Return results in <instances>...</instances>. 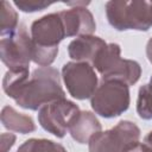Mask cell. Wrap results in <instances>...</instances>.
<instances>
[{
	"mask_svg": "<svg viewBox=\"0 0 152 152\" xmlns=\"http://www.w3.org/2000/svg\"><path fill=\"white\" fill-rule=\"evenodd\" d=\"M17 152H68L66 148L50 139L31 138L25 140L17 150Z\"/></svg>",
	"mask_w": 152,
	"mask_h": 152,
	"instance_id": "9a60e30c",
	"label": "cell"
},
{
	"mask_svg": "<svg viewBox=\"0 0 152 152\" xmlns=\"http://www.w3.org/2000/svg\"><path fill=\"white\" fill-rule=\"evenodd\" d=\"M15 134L13 133H1V152H8L14 142H15Z\"/></svg>",
	"mask_w": 152,
	"mask_h": 152,
	"instance_id": "d6986e66",
	"label": "cell"
},
{
	"mask_svg": "<svg viewBox=\"0 0 152 152\" xmlns=\"http://www.w3.org/2000/svg\"><path fill=\"white\" fill-rule=\"evenodd\" d=\"M32 46L58 50L59 43L66 37L59 12L49 13L36 19L30 27Z\"/></svg>",
	"mask_w": 152,
	"mask_h": 152,
	"instance_id": "9c48e42d",
	"label": "cell"
},
{
	"mask_svg": "<svg viewBox=\"0 0 152 152\" xmlns=\"http://www.w3.org/2000/svg\"><path fill=\"white\" fill-rule=\"evenodd\" d=\"M91 65L101 75V80H119L127 86L135 84L141 76V66L137 61L121 58L118 43H107Z\"/></svg>",
	"mask_w": 152,
	"mask_h": 152,
	"instance_id": "3957f363",
	"label": "cell"
},
{
	"mask_svg": "<svg viewBox=\"0 0 152 152\" xmlns=\"http://www.w3.org/2000/svg\"><path fill=\"white\" fill-rule=\"evenodd\" d=\"M146 57L148 62L152 64V37L147 40V44H146Z\"/></svg>",
	"mask_w": 152,
	"mask_h": 152,
	"instance_id": "44dd1931",
	"label": "cell"
},
{
	"mask_svg": "<svg viewBox=\"0 0 152 152\" xmlns=\"http://www.w3.org/2000/svg\"><path fill=\"white\" fill-rule=\"evenodd\" d=\"M137 113L142 120H152V75L148 83L142 84L138 90Z\"/></svg>",
	"mask_w": 152,
	"mask_h": 152,
	"instance_id": "e0dca14e",
	"label": "cell"
},
{
	"mask_svg": "<svg viewBox=\"0 0 152 152\" xmlns=\"http://www.w3.org/2000/svg\"><path fill=\"white\" fill-rule=\"evenodd\" d=\"M30 70L28 68H21V69H10L6 71L4 78H2V90L4 93L15 100L24 86L26 84L27 80L30 78Z\"/></svg>",
	"mask_w": 152,
	"mask_h": 152,
	"instance_id": "5bb4252c",
	"label": "cell"
},
{
	"mask_svg": "<svg viewBox=\"0 0 152 152\" xmlns=\"http://www.w3.org/2000/svg\"><path fill=\"white\" fill-rule=\"evenodd\" d=\"M0 58L8 70L30 66L32 62V39L25 24L20 23L14 32L1 36Z\"/></svg>",
	"mask_w": 152,
	"mask_h": 152,
	"instance_id": "52a82bcc",
	"label": "cell"
},
{
	"mask_svg": "<svg viewBox=\"0 0 152 152\" xmlns=\"http://www.w3.org/2000/svg\"><path fill=\"white\" fill-rule=\"evenodd\" d=\"M101 131V122L97 116L89 110H81L77 119L69 128L71 138L78 144H88L90 138Z\"/></svg>",
	"mask_w": 152,
	"mask_h": 152,
	"instance_id": "7c38bea8",
	"label": "cell"
},
{
	"mask_svg": "<svg viewBox=\"0 0 152 152\" xmlns=\"http://www.w3.org/2000/svg\"><path fill=\"white\" fill-rule=\"evenodd\" d=\"M140 142V128L129 120L119 121L113 128L94 134L89 152H128Z\"/></svg>",
	"mask_w": 152,
	"mask_h": 152,
	"instance_id": "5b68a950",
	"label": "cell"
},
{
	"mask_svg": "<svg viewBox=\"0 0 152 152\" xmlns=\"http://www.w3.org/2000/svg\"><path fill=\"white\" fill-rule=\"evenodd\" d=\"M142 145H144L145 152H152V131L148 132L145 135L144 141H142Z\"/></svg>",
	"mask_w": 152,
	"mask_h": 152,
	"instance_id": "ffe728a7",
	"label": "cell"
},
{
	"mask_svg": "<svg viewBox=\"0 0 152 152\" xmlns=\"http://www.w3.org/2000/svg\"><path fill=\"white\" fill-rule=\"evenodd\" d=\"M19 17L13 6L2 0L0 4V34L6 36L14 32L19 26Z\"/></svg>",
	"mask_w": 152,
	"mask_h": 152,
	"instance_id": "2e32d148",
	"label": "cell"
},
{
	"mask_svg": "<svg viewBox=\"0 0 152 152\" xmlns=\"http://www.w3.org/2000/svg\"><path fill=\"white\" fill-rule=\"evenodd\" d=\"M107 43L97 36H82L72 39L68 45V55L74 62H87L91 64L97 53Z\"/></svg>",
	"mask_w": 152,
	"mask_h": 152,
	"instance_id": "8fae6325",
	"label": "cell"
},
{
	"mask_svg": "<svg viewBox=\"0 0 152 152\" xmlns=\"http://www.w3.org/2000/svg\"><path fill=\"white\" fill-rule=\"evenodd\" d=\"M80 113V107L64 97L43 106L38 110V122L43 129L52 135L64 138Z\"/></svg>",
	"mask_w": 152,
	"mask_h": 152,
	"instance_id": "8992f818",
	"label": "cell"
},
{
	"mask_svg": "<svg viewBox=\"0 0 152 152\" xmlns=\"http://www.w3.org/2000/svg\"><path fill=\"white\" fill-rule=\"evenodd\" d=\"M129 103V86L119 80H101L90 97L91 109L104 119H113L124 114Z\"/></svg>",
	"mask_w": 152,
	"mask_h": 152,
	"instance_id": "277c9868",
	"label": "cell"
},
{
	"mask_svg": "<svg viewBox=\"0 0 152 152\" xmlns=\"http://www.w3.org/2000/svg\"><path fill=\"white\" fill-rule=\"evenodd\" d=\"M53 1H46V0H14L13 5L21 12L25 13H33V12H40L49 6H51Z\"/></svg>",
	"mask_w": 152,
	"mask_h": 152,
	"instance_id": "ac0fdd59",
	"label": "cell"
},
{
	"mask_svg": "<svg viewBox=\"0 0 152 152\" xmlns=\"http://www.w3.org/2000/svg\"><path fill=\"white\" fill-rule=\"evenodd\" d=\"M104 10L109 25L116 31H148L152 27V1L110 0Z\"/></svg>",
	"mask_w": 152,
	"mask_h": 152,
	"instance_id": "7a4b0ae2",
	"label": "cell"
},
{
	"mask_svg": "<svg viewBox=\"0 0 152 152\" xmlns=\"http://www.w3.org/2000/svg\"><path fill=\"white\" fill-rule=\"evenodd\" d=\"M61 76L68 93L76 100L90 99L99 86L96 71L87 62H66Z\"/></svg>",
	"mask_w": 152,
	"mask_h": 152,
	"instance_id": "ba28073f",
	"label": "cell"
},
{
	"mask_svg": "<svg viewBox=\"0 0 152 152\" xmlns=\"http://www.w3.org/2000/svg\"><path fill=\"white\" fill-rule=\"evenodd\" d=\"M66 37L91 36L96 30V23L91 12L86 6H75L59 12Z\"/></svg>",
	"mask_w": 152,
	"mask_h": 152,
	"instance_id": "30bf717a",
	"label": "cell"
},
{
	"mask_svg": "<svg viewBox=\"0 0 152 152\" xmlns=\"http://www.w3.org/2000/svg\"><path fill=\"white\" fill-rule=\"evenodd\" d=\"M62 76L56 68L39 66L34 69L26 84L14 100L15 103L30 110H39L43 106L65 97L61 83Z\"/></svg>",
	"mask_w": 152,
	"mask_h": 152,
	"instance_id": "6da1fadb",
	"label": "cell"
},
{
	"mask_svg": "<svg viewBox=\"0 0 152 152\" xmlns=\"http://www.w3.org/2000/svg\"><path fill=\"white\" fill-rule=\"evenodd\" d=\"M1 124L8 131L27 134L36 131V124L30 115L19 113L12 106H5L1 109Z\"/></svg>",
	"mask_w": 152,
	"mask_h": 152,
	"instance_id": "4fadbf2b",
	"label": "cell"
}]
</instances>
